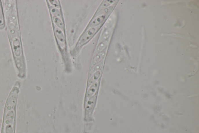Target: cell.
Here are the masks:
<instances>
[{
	"instance_id": "277c9868",
	"label": "cell",
	"mask_w": 199,
	"mask_h": 133,
	"mask_svg": "<svg viewBox=\"0 0 199 133\" xmlns=\"http://www.w3.org/2000/svg\"><path fill=\"white\" fill-rule=\"evenodd\" d=\"M108 15H100L97 17L95 19H91L84 31H85L90 28L98 27L100 25L103 24L104 23V21L107 17Z\"/></svg>"
},
{
	"instance_id": "4fadbf2b",
	"label": "cell",
	"mask_w": 199,
	"mask_h": 133,
	"mask_svg": "<svg viewBox=\"0 0 199 133\" xmlns=\"http://www.w3.org/2000/svg\"><path fill=\"white\" fill-rule=\"evenodd\" d=\"M50 3H51L52 6L58 9H60V4L58 1H49Z\"/></svg>"
},
{
	"instance_id": "6da1fadb",
	"label": "cell",
	"mask_w": 199,
	"mask_h": 133,
	"mask_svg": "<svg viewBox=\"0 0 199 133\" xmlns=\"http://www.w3.org/2000/svg\"><path fill=\"white\" fill-rule=\"evenodd\" d=\"M19 89L14 86L9 94L4 108L2 133H15L17 102Z\"/></svg>"
},
{
	"instance_id": "7a4b0ae2",
	"label": "cell",
	"mask_w": 199,
	"mask_h": 133,
	"mask_svg": "<svg viewBox=\"0 0 199 133\" xmlns=\"http://www.w3.org/2000/svg\"><path fill=\"white\" fill-rule=\"evenodd\" d=\"M103 24L100 25L98 27L90 28L85 31H84L79 38L77 43H76V45L75 47L74 50H73V53L74 54H76L78 52L79 50L82 48L83 46L88 43L93 38L95 35L97 33L98 30L102 26Z\"/></svg>"
},
{
	"instance_id": "52a82bcc",
	"label": "cell",
	"mask_w": 199,
	"mask_h": 133,
	"mask_svg": "<svg viewBox=\"0 0 199 133\" xmlns=\"http://www.w3.org/2000/svg\"><path fill=\"white\" fill-rule=\"evenodd\" d=\"M108 42H109V41L107 40L98 43V45L97 46L95 50V55L98 53L101 52L106 49L108 45Z\"/></svg>"
},
{
	"instance_id": "7c38bea8",
	"label": "cell",
	"mask_w": 199,
	"mask_h": 133,
	"mask_svg": "<svg viewBox=\"0 0 199 133\" xmlns=\"http://www.w3.org/2000/svg\"><path fill=\"white\" fill-rule=\"evenodd\" d=\"M103 64V62L102 61V62H101L99 63L98 64H97V65H96L95 67H94L91 70V71H90V76H91L93 73L96 72L98 71V70L100 69L101 68V67H102Z\"/></svg>"
},
{
	"instance_id": "3957f363",
	"label": "cell",
	"mask_w": 199,
	"mask_h": 133,
	"mask_svg": "<svg viewBox=\"0 0 199 133\" xmlns=\"http://www.w3.org/2000/svg\"><path fill=\"white\" fill-rule=\"evenodd\" d=\"M53 26L54 29V33L58 43L61 48L64 47L65 48L66 47V38L64 35V32L60 29L59 28L55 26L53 24Z\"/></svg>"
},
{
	"instance_id": "ba28073f",
	"label": "cell",
	"mask_w": 199,
	"mask_h": 133,
	"mask_svg": "<svg viewBox=\"0 0 199 133\" xmlns=\"http://www.w3.org/2000/svg\"><path fill=\"white\" fill-rule=\"evenodd\" d=\"M49 9L50 12L53 14L54 16L57 17L60 19L61 20H63V15H62L61 12H60L58 9L54 7V6H49Z\"/></svg>"
},
{
	"instance_id": "9c48e42d",
	"label": "cell",
	"mask_w": 199,
	"mask_h": 133,
	"mask_svg": "<svg viewBox=\"0 0 199 133\" xmlns=\"http://www.w3.org/2000/svg\"><path fill=\"white\" fill-rule=\"evenodd\" d=\"M112 30L110 29H107L105 30L104 32L102 33L101 37L100 38L99 43H100L105 41L108 40L110 37L111 33Z\"/></svg>"
},
{
	"instance_id": "5b68a950",
	"label": "cell",
	"mask_w": 199,
	"mask_h": 133,
	"mask_svg": "<svg viewBox=\"0 0 199 133\" xmlns=\"http://www.w3.org/2000/svg\"><path fill=\"white\" fill-rule=\"evenodd\" d=\"M106 48L104 50L99 53H98L95 55L93 59L92 62V66H94L95 65H97L98 63L102 61L104 57H105L106 54Z\"/></svg>"
},
{
	"instance_id": "8fae6325",
	"label": "cell",
	"mask_w": 199,
	"mask_h": 133,
	"mask_svg": "<svg viewBox=\"0 0 199 133\" xmlns=\"http://www.w3.org/2000/svg\"><path fill=\"white\" fill-rule=\"evenodd\" d=\"M98 84H99V83L98 82H96V83H94L91 85V86L89 88V91L87 92V96H90L94 94L98 89Z\"/></svg>"
},
{
	"instance_id": "5bb4252c",
	"label": "cell",
	"mask_w": 199,
	"mask_h": 133,
	"mask_svg": "<svg viewBox=\"0 0 199 133\" xmlns=\"http://www.w3.org/2000/svg\"><path fill=\"white\" fill-rule=\"evenodd\" d=\"M4 24V18L3 14V11L1 7V1H0V26Z\"/></svg>"
},
{
	"instance_id": "30bf717a",
	"label": "cell",
	"mask_w": 199,
	"mask_h": 133,
	"mask_svg": "<svg viewBox=\"0 0 199 133\" xmlns=\"http://www.w3.org/2000/svg\"><path fill=\"white\" fill-rule=\"evenodd\" d=\"M100 74H101V72L100 71H97L89 79V83H88V86H90L91 84L96 83V81L99 78Z\"/></svg>"
},
{
	"instance_id": "8992f818",
	"label": "cell",
	"mask_w": 199,
	"mask_h": 133,
	"mask_svg": "<svg viewBox=\"0 0 199 133\" xmlns=\"http://www.w3.org/2000/svg\"><path fill=\"white\" fill-rule=\"evenodd\" d=\"M51 17H52V20L54 23H55L57 28H59L60 29L64 32L65 27H64V24L63 20H61L60 18L54 16L52 15Z\"/></svg>"
}]
</instances>
